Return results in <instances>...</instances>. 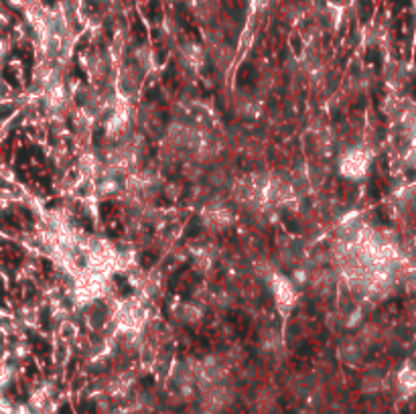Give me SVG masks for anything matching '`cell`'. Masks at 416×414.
<instances>
[{
	"label": "cell",
	"instance_id": "obj_1",
	"mask_svg": "<svg viewBox=\"0 0 416 414\" xmlns=\"http://www.w3.org/2000/svg\"><path fill=\"white\" fill-rule=\"evenodd\" d=\"M270 287H272V295H274V300L278 305V309L282 313H289L295 305H297L298 293L295 289V282L282 274H270Z\"/></svg>",
	"mask_w": 416,
	"mask_h": 414
},
{
	"label": "cell",
	"instance_id": "obj_2",
	"mask_svg": "<svg viewBox=\"0 0 416 414\" xmlns=\"http://www.w3.org/2000/svg\"><path fill=\"white\" fill-rule=\"evenodd\" d=\"M370 169V154L361 148L347 150L339 161V173L345 179H363Z\"/></svg>",
	"mask_w": 416,
	"mask_h": 414
},
{
	"label": "cell",
	"instance_id": "obj_3",
	"mask_svg": "<svg viewBox=\"0 0 416 414\" xmlns=\"http://www.w3.org/2000/svg\"><path fill=\"white\" fill-rule=\"evenodd\" d=\"M398 388L406 394V396H410V394H415L416 392V368L413 366H406V368H402L400 370V374H398Z\"/></svg>",
	"mask_w": 416,
	"mask_h": 414
},
{
	"label": "cell",
	"instance_id": "obj_4",
	"mask_svg": "<svg viewBox=\"0 0 416 414\" xmlns=\"http://www.w3.org/2000/svg\"><path fill=\"white\" fill-rule=\"evenodd\" d=\"M293 278H295L297 285H302V282H307V272H305V270H295V272H293Z\"/></svg>",
	"mask_w": 416,
	"mask_h": 414
},
{
	"label": "cell",
	"instance_id": "obj_5",
	"mask_svg": "<svg viewBox=\"0 0 416 414\" xmlns=\"http://www.w3.org/2000/svg\"><path fill=\"white\" fill-rule=\"evenodd\" d=\"M6 51H8V45H6V41H4V39H0V60L6 55Z\"/></svg>",
	"mask_w": 416,
	"mask_h": 414
},
{
	"label": "cell",
	"instance_id": "obj_6",
	"mask_svg": "<svg viewBox=\"0 0 416 414\" xmlns=\"http://www.w3.org/2000/svg\"><path fill=\"white\" fill-rule=\"evenodd\" d=\"M4 25V17H2V12H0V27Z\"/></svg>",
	"mask_w": 416,
	"mask_h": 414
}]
</instances>
